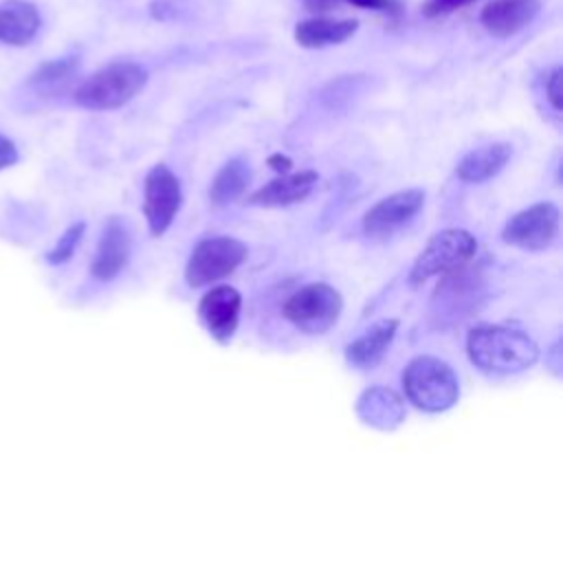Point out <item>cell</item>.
Segmentation results:
<instances>
[{
    "instance_id": "ffe728a7",
    "label": "cell",
    "mask_w": 563,
    "mask_h": 563,
    "mask_svg": "<svg viewBox=\"0 0 563 563\" xmlns=\"http://www.w3.org/2000/svg\"><path fill=\"white\" fill-rule=\"evenodd\" d=\"M79 70V55L70 53L64 57L46 59L42 62L26 79V84L37 90L40 95H53L59 92Z\"/></svg>"
},
{
    "instance_id": "7a4b0ae2",
    "label": "cell",
    "mask_w": 563,
    "mask_h": 563,
    "mask_svg": "<svg viewBox=\"0 0 563 563\" xmlns=\"http://www.w3.org/2000/svg\"><path fill=\"white\" fill-rule=\"evenodd\" d=\"M145 84V66L136 62H112L79 81L73 90V101L86 110H117L130 103Z\"/></svg>"
},
{
    "instance_id": "9a60e30c",
    "label": "cell",
    "mask_w": 563,
    "mask_h": 563,
    "mask_svg": "<svg viewBox=\"0 0 563 563\" xmlns=\"http://www.w3.org/2000/svg\"><path fill=\"white\" fill-rule=\"evenodd\" d=\"M317 180H319V174L312 169L279 172L273 180H268L264 187L251 194L249 202L262 205V207H286L303 200L312 191Z\"/></svg>"
},
{
    "instance_id": "ac0fdd59",
    "label": "cell",
    "mask_w": 563,
    "mask_h": 563,
    "mask_svg": "<svg viewBox=\"0 0 563 563\" xmlns=\"http://www.w3.org/2000/svg\"><path fill=\"white\" fill-rule=\"evenodd\" d=\"M358 29V20H334V18H308L295 24V42L301 48H325L350 40Z\"/></svg>"
},
{
    "instance_id": "3957f363",
    "label": "cell",
    "mask_w": 563,
    "mask_h": 563,
    "mask_svg": "<svg viewBox=\"0 0 563 563\" xmlns=\"http://www.w3.org/2000/svg\"><path fill=\"white\" fill-rule=\"evenodd\" d=\"M402 387L407 400L427 413L446 411L460 398V380L453 367L429 354L416 356L407 363L402 372Z\"/></svg>"
},
{
    "instance_id": "e0dca14e",
    "label": "cell",
    "mask_w": 563,
    "mask_h": 563,
    "mask_svg": "<svg viewBox=\"0 0 563 563\" xmlns=\"http://www.w3.org/2000/svg\"><path fill=\"white\" fill-rule=\"evenodd\" d=\"M510 156H512V147L508 143H488L466 152L460 158L455 174L464 183H484L497 176L506 167Z\"/></svg>"
},
{
    "instance_id": "484cf974",
    "label": "cell",
    "mask_w": 563,
    "mask_h": 563,
    "mask_svg": "<svg viewBox=\"0 0 563 563\" xmlns=\"http://www.w3.org/2000/svg\"><path fill=\"white\" fill-rule=\"evenodd\" d=\"M343 0H303V7L310 13H328L332 9H336Z\"/></svg>"
},
{
    "instance_id": "277c9868",
    "label": "cell",
    "mask_w": 563,
    "mask_h": 563,
    "mask_svg": "<svg viewBox=\"0 0 563 563\" xmlns=\"http://www.w3.org/2000/svg\"><path fill=\"white\" fill-rule=\"evenodd\" d=\"M475 253L477 240L466 229H444L431 235L424 249L418 253L409 271V282L411 286H420L431 277L457 273L466 268Z\"/></svg>"
},
{
    "instance_id": "30bf717a",
    "label": "cell",
    "mask_w": 563,
    "mask_h": 563,
    "mask_svg": "<svg viewBox=\"0 0 563 563\" xmlns=\"http://www.w3.org/2000/svg\"><path fill=\"white\" fill-rule=\"evenodd\" d=\"M240 310H242V297L233 286H213L211 290L205 292L198 306V317L207 332L218 341V343H229L231 336L235 334L238 321H240Z\"/></svg>"
},
{
    "instance_id": "9c48e42d",
    "label": "cell",
    "mask_w": 563,
    "mask_h": 563,
    "mask_svg": "<svg viewBox=\"0 0 563 563\" xmlns=\"http://www.w3.org/2000/svg\"><path fill=\"white\" fill-rule=\"evenodd\" d=\"M424 205L422 189H402L378 200L363 216V233L372 240H385L407 227Z\"/></svg>"
},
{
    "instance_id": "5b68a950",
    "label": "cell",
    "mask_w": 563,
    "mask_h": 563,
    "mask_svg": "<svg viewBox=\"0 0 563 563\" xmlns=\"http://www.w3.org/2000/svg\"><path fill=\"white\" fill-rule=\"evenodd\" d=\"M343 299L336 288L323 282L306 284L284 303V317L301 332L319 336L328 332L341 317Z\"/></svg>"
},
{
    "instance_id": "ba28073f",
    "label": "cell",
    "mask_w": 563,
    "mask_h": 563,
    "mask_svg": "<svg viewBox=\"0 0 563 563\" xmlns=\"http://www.w3.org/2000/svg\"><path fill=\"white\" fill-rule=\"evenodd\" d=\"M559 207L554 202H534L515 213L504 231V242L523 251H543L559 235Z\"/></svg>"
},
{
    "instance_id": "8992f818",
    "label": "cell",
    "mask_w": 563,
    "mask_h": 563,
    "mask_svg": "<svg viewBox=\"0 0 563 563\" xmlns=\"http://www.w3.org/2000/svg\"><path fill=\"white\" fill-rule=\"evenodd\" d=\"M246 257V244L229 238V235H216L200 240L185 266V279L191 288L209 286L213 282H220L229 277Z\"/></svg>"
},
{
    "instance_id": "603a6c76",
    "label": "cell",
    "mask_w": 563,
    "mask_h": 563,
    "mask_svg": "<svg viewBox=\"0 0 563 563\" xmlns=\"http://www.w3.org/2000/svg\"><path fill=\"white\" fill-rule=\"evenodd\" d=\"M543 92L554 112L561 110V66H552L543 77Z\"/></svg>"
},
{
    "instance_id": "cb8c5ba5",
    "label": "cell",
    "mask_w": 563,
    "mask_h": 563,
    "mask_svg": "<svg viewBox=\"0 0 563 563\" xmlns=\"http://www.w3.org/2000/svg\"><path fill=\"white\" fill-rule=\"evenodd\" d=\"M473 2H477V0H427L422 7V13L427 18H440V15H449L457 9H464Z\"/></svg>"
},
{
    "instance_id": "7c38bea8",
    "label": "cell",
    "mask_w": 563,
    "mask_h": 563,
    "mask_svg": "<svg viewBox=\"0 0 563 563\" xmlns=\"http://www.w3.org/2000/svg\"><path fill=\"white\" fill-rule=\"evenodd\" d=\"M541 11L539 0H490L482 13L479 22L493 37H512L523 31Z\"/></svg>"
},
{
    "instance_id": "6da1fadb",
    "label": "cell",
    "mask_w": 563,
    "mask_h": 563,
    "mask_svg": "<svg viewBox=\"0 0 563 563\" xmlns=\"http://www.w3.org/2000/svg\"><path fill=\"white\" fill-rule=\"evenodd\" d=\"M466 352L475 367L486 374H517L539 361L532 336L508 325L482 323L466 336Z\"/></svg>"
},
{
    "instance_id": "2e32d148",
    "label": "cell",
    "mask_w": 563,
    "mask_h": 563,
    "mask_svg": "<svg viewBox=\"0 0 563 563\" xmlns=\"http://www.w3.org/2000/svg\"><path fill=\"white\" fill-rule=\"evenodd\" d=\"M398 330L396 319H383L345 347V358L358 369H372L387 354Z\"/></svg>"
},
{
    "instance_id": "7402d4cb",
    "label": "cell",
    "mask_w": 563,
    "mask_h": 563,
    "mask_svg": "<svg viewBox=\"0 0 563 563\" xmlns=\"http://www.w3.org/2000/svg\"><path fill=\"white\" fill-rule=\"evenodd\" d=\"M345 2L352 4V7H358V9L385 13L389 18H400L402 11H405L402 0H345Z\"/></svg>"
},
{
    "instance_id": "d4e9b609",
    "label": "cell",
    "mask_w": 563,
    "mask_h": 563,
    "mask_svg": "<svg viewBox=\"0 0 563 563\" xmlns=\"http://www.w3.org/2000/svg\"><path fill=\"white\" fill-rule=\"evenodd\" d=\"M18 161H20V150H18L15 141L0 132V169L13 167Z\"/></svg>"
},
{
    "instance_id": "8fae6325",
    "label": "cell",
    "mask_w": 563,
    "mask_h": 563,
    "mask_svg": "<svg viewBox=\"0 0 563 563\" xmlns=\"http://www.w3.org/2000/svg\"><path fill=\"white\" fill-rule=\"evenodd\" d=\"M132 253V238L121 218H110L97 242L90 262V275L97 282H112L128 266Z\"/></svg>"
},
{
    "instance_id": "5bb4252c",
    "label": "cell",
    "mask_w": 563,
    "mask_h": 563,
    "mask_svg": "<svg viewBox=\"0 0 563 563\" xmlns=\"http://www.w3.org/2000/svg\"><path fill=\"white\" fill-rule=\"evenodd\" d=\"M354 409H356V416L367 427H374L378 431H391L405 420L402 398L385 385H374L365 389L358 396Z\"/></svg>"
},
{
    "instance_id": "44dd1931",
    "label": "cell",
    "mask_w": 563,
    "mask_h": 563,
    "mask_svg": "<svg viewBox=\"0 0 563 563\" xmlns=\"http://www.w3.org/2000/svg\"><path fill=\"white\" fill-rule=\"evenodd\" d=\"M84 231H86V224H84V222L70 224V227L59 235V240L55 242V246L46 253V262L53 264V266L66 264V262L75 255V251H77V246H79V242H81V238H84Z\"/></svg>"
},
{
    "instance_id": "d6986e66",
    "label": "cell",
    "mask_w": 563,
    "mask_h": 563,
    "mask_svg": "<svg viewBox=\"0 0 563 563\" xmlns=\"http://www.w3.org/2000/svg\"><path fill=\"white\" fill-rule=\"evenodd\" d=\"M249 180H251L249 163L244 158H231L213 176L209 187V200L216 207H227L244 194Z\"/></svg>"
},
{
    "instance_id": "52a82bcc",
    "label": "cell",
    "mask_w": 563,
    "mask_h": 563,
    "mask_svg": "<svg viewBox=\"0 0 563 563\" xmlns=\"http://www.w3.org/2000/svg\"><path fill=\"white\" fill-rule=\"evenodd\" d=\"M183 202L178 176L163 163L154 165L143 183V213L152 235H163Z\"/></svg>"
},
{
    "instance_id": "4fadbf2b",
    "label": "cell",
    "mask_w": 563,
    "mask_h": 563,
    "mask_svg": "<svg viewBox=\"0 0 563 563\" xmlns=\"http://www.w3.org/2000/svg\"><path fill=\"white\" fill-rule=\"evenodd\" d=\"M42 29V13L31 0L0 2V44L24 48Z\"/></svg>"
},
{
    "instance_id": "4316f807",
    "label": "cell",
    "mask_w": 563,
    "mask_h": 563,
    "mask_svg": "<svg viewBox=\"0 0 563 563\" xmlns=\"http://www.w3.org/2000/svg\"><path fill=\"white\" fill-rule=\"evenodd\" d=\"M268 165H271V167H275V169H277V174H279V172H288V169L292 167L290 158H288V156H279V154L271 156V158H268Z\"/></svg>"
}]
</instances>
